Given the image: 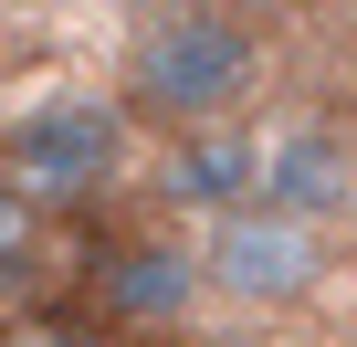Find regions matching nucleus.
Segmentation results:
<instances>
[{
    "label": "nucleus",
    "mask_w": 357,
    "mask_h": 347,
    "mask_svg": "<svg viewBox=\"0 0 357 347\" xmlns=\"http://www.w3.org/2000/svg\"><path fill=\"white\" fill-rule=\"evenodd\" d=\"M158 200L190 211V221H231L263 200V137L231 116V126H200V137H168L158 158Z\"/></svg>",
    "instance_id": "5"
},
{
    "label": "nucleus",
    "mask_w": 357,
    "mask_h": 347,
    "mask_svg": "<svg viewBox=\"0 0 357 347\" xmlns=\"http://www.w3.org/2000/svg\"><path fill=\"white\" fill-rule=\"evenodd\" d=\"M315 274H326V232H305L263 200L211 232V284L231 305H294V295H315Z\"/></svg>",
    "instance_id": "4"
},
{
    "label": "nucleus",
    "mask_w": 357,
    "mask_h": 347,
    "mask_svg": "<svg viewBox=\"0 0 357 347\" xmlns=\"http://www.w3.org/2000/svg\"><path fill=\"white\" fill-rule=\"evenodd\" d=\"M263 74V32L231 0H178V11H147L137 43H126V116L137 126H168V137H200V126H231V105L252 95Z\"/></svg>",
    "instance_id": "1"
},
{
    "label": "nucleus",
    "mask_w": 357,
    "mask_h": 347,
    "mask_svg": "<svg viewBox=\"0 0 357 347\" xmlns=\"http://www.w3.org/2000/svg\"><path fill=\"white\" fill-rule=\"evenodd\" d=\"M126 95H95V84H63L43 105H22L0 126V179H11L32 211H84L116 168H126Z\"/></svg>",
    "instance_id": "2"
},
{
    "label": "nucleus",
    "mask_w": 357,
    "mask_h": 347,
    "mask_svg": "<svg viewBox=\"0 0 357 347\" xmlns=\"http://www.w3.org/2000/svg\"><path fill=\"white\" fill-rule=\"evenodd\" d=\"M116 11H178V0H116Z\"/></svg>",
    "instance_id": "8"
},
{
    "label": "nucleus",
    "mask_w": 357,
    "mask_h": 347,
    "mask_svg": "<svg viewBox=\"0 0 357 347\" xmlns=\"http://www.w3.org/2000/svg\"><path fill=\"white\" fill-rule=\"evenodd\" d=\"M84 295L105 326L126 337H158V326H190L200 295H211V253H178V242H116L84 263Z\"/></svg>",
    "instance_id": "3"
},
{
    "label": "nucleus",
    "mask_w": 357,
    "mask_h": 347,
    "mask_svg": "<svg viewBox=\"0 0 357 347\" xmlns=\"http://www.w3.org/2000/svg\"><path fill=\"white\" fill-rule=\"evenodd\" d=\"M22 242H32V200H22L11 179H0V274L22 263Z\"/></svg>",
    "instance_id": "7"
},
{
    "label": "nucleus",
    "mask_w": 357,
    "mask_h": 347,
    "mask_svg": "<svg viewBox=\"0 0 357 347\" xmlns=\"http://www.w3.org/2000/svg\"><path fill=\"white\" fill-rule=\"evenodd\" d=\"M263 211L305 221V232H336L357 211V147L336 126H284L263 137Z\"/></svg>",
    "instance_id": "6"
}]
</instances>
